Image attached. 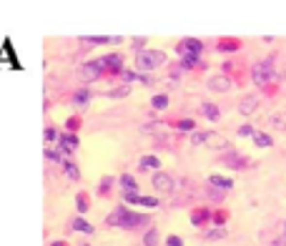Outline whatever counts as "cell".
I'll return each instance as SVG.
<instances>
[{
  "label": "cell",
  "instance_id": "cell-1",
  "mask_svg": "<svg viewBox=\"0 0 286 246\" xmlns=\"http://www.w3.org/2000/svg\"><path fill=\"white\" fill-rule=\"evenodd\" d=\"M146 221V216H141V213H131L128 209H116L108 219H105V224L108 226H120V229H131V226H135V224H143Z\"/></svg>",
  "mask_w": 286,
  "mask_h": 246
},
{
  "label": "cell",
  "instance_id": "cell-2",
  "mask_svg": "<svg viewBox=\"0 0 286 246\" xmlns=\"http://www.w3.org/2000/svg\"><path fill=\"white\" fill-rule=\"evenodd\" d=\"M163 63H166V55L161 50H138V55H135V66H138V70H143V73L156 70Z\"/></svg>",
  "mask_w": 286,
  "mask_h": 246
},
{
  "label": "cell",
  "instance_id": "cell-3",
  "mask_svg": "<svg viewBox=\"0 0 286 246\" xmlns=\"http://www.w3.org/2000/svg\"><path fill=\"white\" fill-rule=\"evenodd\" d=\"M191 143L193 146H219V148H226L229 143H226V138H221L219 133H214V131H201V133H191Z\"/></svg>",
  "mask_w": 286,
  "mask_h": 246
},
{
  "label": "cell",
  "instance_id": "cell-4",
  "mask_svg": "<svg viewBox=\"0 0 286 246\" xmlns=\"http://www.w3.org/2000/svg\"><path fill=\"white\" fill-rule=\"evenodd\" d=\"M251 78L256 85H266L271 78H274V63L271 61H261V63H256L253 70H251Z\"/></svg>",
  "mask_w": 286,
  "mask_h": 246
},
{
  "label": "cell",
  "instance_id": "cell-5",
  "mask_svg": "<svg viewBox=\"0 0 286 246\" xmlns=\"http://www.w3.org/2000/svg\"><path fill=\"white\" fill-rule=\"evenodd\" d=\"M206 88L216 91V93H226V91H231V78L229 76H211L206 81Z\"/></svg>",
  "mask_w": 286,
  "mask_h": 246
},
{
  "label": "cell",
  "instance_id": "cell-6",
  "mask_svg": "<svg viewBox=\"0 0 286 246\" xmlns=\"http://www.w3.org/2000/svg\"><path fill=\"white\" fill-rule=\"evenodd\" d=\"M201 40H196V38H186V40H181V46H178V55H184V58H188V55H199L201 53Z\"/></svg>",
  "mask_w": 286,
  "mask_h": 246
},
{
  "label": "cell",
  "instance_id": "cell-7",
  "mask_svg": "<svg viewBox=\"0 0 286 246\" xmlns=\"http://www.w3.org/2000/svg\"><path fill=\"white\" fill-rule=\"evenodd\" d=\"M103 68H105V61H103V58H98V61H90V63H85L83 66V78L85 81H90V78H98L101 73H103Z\"/></svg>",
  "mask_w": 286,
  "mask_h": 246
},
{
  "label": "cell",
  "instance_id": "cell-8",
  "mask_svg": "<svg viewBox=\"0 0 286 246\" xmlns=\"http://www.w3.org/2000/svg\"><path fill=\"white\" fill-rule=\"evenodd\" d=\"M151 183H153L156 191H173V179L168 176V173H156L153 179H151Z\"/></svg>",
  "mask_w": 286,
  "mask_h": 246
},
{
  "label": "cell",
  "instance_id": "cell-9",
  "mask_svg": "<svg viewBox=\"0 0 286 246\" xmlns=\"http://www.w3.org/2000/svg\"><path fill=\"white\" fill-rule=\"evenodd\" d=\"M256 108H259V98H256V96H246V98H241V103H238V113L251 115Z\"/></svg>",
  "mask_w": 286,
  "mask_h": 246
},
{
  "label": "cell",
  "instance_id": "cell-10",
  "mask_svg": "<svg viewBox=\"0 0 286 246\" xmlns=\"http://www.w3.org/2000/svg\"><path fill=\"white\" fill-rule=\"evenodd\" d=\"M60 148H63L66 153H73L75 148H78V138H75V136H70V133L60 136Z\"/></svg>",
  "mask_w": 286,
  "mask_h": 246
},
{
  "label": "cell",
  "instance_id": "cell-11",
  "mask_svg": "<svg viewBox=\"0 0 286 246\" xmlns=\"http://www.w3.org/2000/svg\"><path fill=\"white\" fill-rule=\"evenodd\" d=\"M88 100H90V91H88V88H81L78 93L73 96V106L83 108V106H88Z\"/></svg>",
  "mask_w": 286,
  "mask_h": 246
},
{
  "label": "cell",
  "instance_id": "cell-12",
  "mask_svg": "<svg viewBox=\"0 0 286 246\" xmlns=\"http://www.w3.org/2000/svg\"><path fill=\"white\" fill-rule=\"evenodd\" d=\"M201 111H203V115H206L208 121H219V118H221V113H219V108H216L214 103H203Z\"/></svg>",
  "mask_w": 286,
  "mask_h": 246
},
{
  "label": "cell",
  "instance_id": "cell-13",
  "mask_svg": "<svg viewBox=\"0 0 286 246\" xmlns=\"http://www.w3.org/2000/svg\"><path fill=\"white\" fill-rule=\"evenodd\" d=\"M208 181H211V186H219V189H226V191H229L231 186H234L231 179H223V176H211Z\"/></svg>",
  "mask_w": 286,
  "mask_h": 246
},
{
  "label": "cell",
  "instance_id": "cell-14",
  "mask_svg": "<svg viewBox=\"0 0 286 246\" xmlns=\"http://www.w3.org/2000/svg\"><path fill=\"white\" fill-rule=\"evenodd\" d=\"M141 168H161V161H158V156H143L141 158Z\"/></svg>",
  "mask_w": 286,
  "mask_h": 246
},
{
  "label": "cell",
  "instance_id": "cell-15",
  "mask_svg": "<svg viewBox=\"0 0 286 246\" xmlns=\"http://www.w3.org/2000/svg\"><path fill=\"white\" fill-rule=\"evenodd\" d=\"M120 183H123V189H126V191H138V186H135V179L131 176V173H126V176L120 179Z\"/></svg>",
  "mask_w": 286,
  "mask_h": 246
},
{
  "label": "cell",
  "instance_id": "cell-16",
  "mask_svg": "<svg viewBox=\"0 0 286 246\" xmlns=\"http://www.w3.org/2000/svg\"><path fill=\"white\" fill-rule=\"evenodd\" d=\"M73 229H75V231H83V234H93V226L85 224L83 219H75V221H73Z\"/></svg>",
  "mask_w": 286,
  "mask_h": 246
},
{
  "label": "cell",
  "instance_id": "cell-17",
  "mask_svg": "<svg viewBox=\"0 0 286 246\" xmlns=\"http://www.w3.org/2000/svg\"><path fill=\"white\" fill-rule=\"evenodd\" d=\"M158 239H161V236H158V231H156V229H153V231H146L143 244H146V246H156V244H158Z\"/></svg>",
  "mask_w": 286,
  "mask_h": 246
},
{
  "label": "cell",
  "instance_id": "cell-18",
  "mask_svg": "<svg viewBox=\"0 0 286 246\" xmlns=\"http://www.w3.org/2000/svg\"><path fill=\"white\" fill-rule=\"evenodd\" d=\"M271 123H274L276 128H284V131H286V111H281V113H276V115H271Z\"/></svg>",
  "mask_w": 286,
  "mask_h": 246
},
{
  "label": "cell",
  "instance_id": "cell-19",
  "mask_svg": "<svg viewBox=\"0 0 286 246\" xmlns=\"http://www.w3.org/2000/svg\"><path fill=\"white\" fill-rule=\"evenodd\" d=\"M253 141H256V146H261V148H266V146H271V136H266V133H256L253 136Z\"/></svg>",
  "mask_w": 286,
  "mask_h": 246
},
{
  "label": "cell",
  "instance_id": "cell-20",
  "mask_svg": "<svg viewBox=\"0 0 286 246\" xmlns=\"http://www.w3.org/2000/svg\"><path fill=\"white\" fill-rule=\"evenodd\" d=\"M103 61H105V66H108V68H120V55H118V53H111V55H105Z\"/></svg>",
  "mask_w": 286,
  "mask_h": 246
},
{
  "label": "cell",
  "instance_id": "cell-21",
  "mask_svg": "<svg viewBox=\"0 0 286 246\" xmlns=\"http://www.w3.org/2000/svg\"><path fill=\"white\" fill-rule=\"evenodd\" d=\"M166 106H168V98H166V96H153V108H166Z\"/></svg>",
  "mask_w": 286,
  "mask_h": 246
},
{
  "label": "cell",
  "instance_id": "cell-22",
  "mask_svg": "<svg viewBox=\"0 0 286 246\" xmlns=\"http://www.w3.org/2000/svg\"><path fill=\"white\" fill-rule=\"evenodd\" d=\"M141 198L143 196H138L135 191H126V201H128V204H141Z\"/></svg>",
  "mask_w": 286,
  "mask_h": 246
},
{
  "label": "cell",
  "instance_id": "cell-23",
  "mask_svg": "<svg viewBox=\"0 0 286 246\" xmlns=\"http://www.w3.org/2000/svg\"><path fill=\"white\" fill-rule=\"evenodd\" d=\"M141 204L148 206V209H153V206H158V201H156L153 196H143V198H141Z\"/></svg>",
  "mask_w": 286,
  "mask_h": 246
},
{
  "label": "cell",
  "instance_id": "cell-24",
  "mask_svg": "<svg viewBox=\"0 0 286 246\" xmlns=\"http://www.w3.org/2000/svg\"><path fill=\"white\" fill-rule=\"evenodd\" d=\"M203 219H208V211L206 209H201L199 213H193V224H201Z\"/></svg>",
  "mask_w": 286,
  "mask_h": 246
},
{
  "label": "cell",
  "instance_id": "cell-25",
  "mask_svg": "<svg viewBox=\"0 0 286 246\" xmlns=\"http://www.w3.org/2000/svg\"><path fill=\"white\" fill-rule=\"evenodd\" d=\"M238 136H256V133H253L251 126H241V128H238Z\"/></svg>",
  "mask_w": 286,
  "mask_h": 246
},
{
  "label": "cell",
  "instance_id": "cell-26",
  "mask_svg": "<svg viewBox=\"0 0 286 246\" xmlns=\"http://www.w3.org/2000/svg\"><path fill=\"white\" fill-rule=\"evenodd\" d=\"M226 231L223 229H216V231H208V239H223Z\"/></svg>",
  "mask_w": 286,
  "mask_h": 246
},
{
  "label": "cell",
  "instance_id": "cell-27",
  "mask_svg": "<svg viewBox=\"0 0 286 246\" xmlns=\"http://www.w3.org/2000/svg\"><path fill=\"white\" fill-rule=\"evenodd\" d=\"M66 171H68V176H70V179H78V176H81V173H78V168H75V166H70V164L66 166Z\"/></svg>",
  "mask_w": 286,
  "mask_h": 246
},
{
  "label": "cell",
  "instance_id": "cell-28",
  "mask_svg": "<svg viewBox=\"0 0 286 246\" xmlns=\"http://www.w3.org/2000/svg\"><path fill=\"white\" fill-rule=\"evenodd\" d=\"M178 128H181V131H191V128H193V121H188V118H186V121H181Z\"/></svg>",
  "mask_w": 286,
  "mask_h": 246
},
{
  "label": "cell",
  "instance_id": "cell-29",
  "mask_svg": "<svg viewBox=\"0 0 286 246\" xmlns=\"http://www.w3.org/2000/svg\"><path fill=\"white\" fill-rule=\"evenodd\" d=\"M53 138H58V133L53 131V128H45V141H53Z\"/></svg>",
  "mask_w": 286,
  "mask_h": 246
},
{
  "label": "cell",
  "instance_id": "cell-30",
  "mask_svg": "<svg viewBox=\"0 0 286 246\" xmlns=\"http://www.w3.org/2000/svg\"><path fill=\"white\" fill-rule=\"evenodd\" d=\"M168 246H184V241H181L178 236H168Z\"/></svg>",
  "mask_w": 286,
  "mask_h": 246
},
{
  "label": "cell",
  "instance_id": "cell-31",
  "mask_svg": "<svg viewBox=\"0 0 286 246\" xmlns=\"http://www.w3.org/2000/svg\"><path fill=\"white\" fill-rule=\"evenodd\" d=\"M85 209H88V206H85V198H83V196H78V211H81V213H85Z\"/></svg>",
  "mask_w": 286,
  "mask_h": 246
},
{
  "label": "cell",
  "instance_id": "cell-32",
  "mask_svg": "<svg viewBox=\"0 0 286 246\" xmlns=\"http://www.w3.org/2000/svg\"><path fill=\"white\" fill-rule=\"evenodd\" d=\"M221 50H226V53H229L231 48H236V43H221V46H219Z\"/></svg>",
  "mask_w": 286,
  "mask_h": 246
},
{
  "label": "cell",
  "instance_id": "cell-33",
  "mask_svg": "<svg viewBox=\"0 0 286 246\" xmlns=\"http://www.w3.org/2000/svg\"><path fill=\"white\" fill-rule=\"evenodd\" d=\"M284 231H286V226H284Z\"/></svg>",
  "mask_w": 286,
  "mask_h": 246
}]
</instances>
